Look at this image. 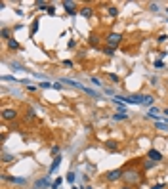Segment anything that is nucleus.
<instances>
[{
	"instance_id": "obj_1",
	"label": "nucleus",
	"mask_w": 168,
	"mask_h": 189,
	"mask_svg": "<svg viewBox=\"0 0 168 189\" xmlns=\"http://www.w3.org/2000/svg\"><path fill=\"white\" fill-rule=\"evenodd\" d=\"M141 180H143V174H141L139 170H134V168H128V170H124V174H122V181H124L126 185H132V187H136Z\"/></svg>"
},
{
	"instance_id": "obj_2",
	"label": "nucleus",
	"mask_w": 168,
	"mask_h": 189,
	"mask_svg": "<svg viewBox=\"0 0 168 189\" xmlns=\"http://www.w3.org/2000/svg\"><path fill=\"white\" fill-rule=\"evenodd\" d=\"M122 42V35L121 33H109L105 36V44L109 46V48H117V46H121Z\"/></svg>"
},
{
	"instance_id": "obj_3",
	"label": "nucleus",
	"mask_w": 168,
	"mask_h": 189,
	"mask_svg": "<svg viewBox=\"0 0 168 189\" xmlns=\"http://www.w3.org/2000/svg\"><path fill=\"white\" fill-rule=\"evenodd\" d=\"M59 84H71V86H75V88H79V90H82V92L90 94L92 98H98V92H94V90H90V88H86V86L79 84V82H75V80H69V78H59Z\"/></svg>"
},
{
	"instance_id": "obj_4",
	"label": "nucleus",
	"mask_w": 168,
	"mask_h": 189,
	"mask_svg": "<svg viewBox=\"0 0 168 189\" xmlns=\"http://www.w3.org/2000/svg\"><path fill=\"white\" fill-rule=\"evenodd\" d=\"M122 170H111V172H107V176H105V180L107 181H118V180H122Z\"/></svg>"
},
{
	"instance_id": "obj_5",
	"label": "nucleus",
	"mask_w": 168,
	"mask_h": 189,
	"mask_svg": "<svg viewBox=\"0 0 168 189\" xmlns=\"http://www.w3.org/2000/svg\"><path fill=\"white\" fill-rule=\"evenodd\" d=\"M15 116H17V111L15 109H4L2 111V119L4 121H15Z\"/></svg>"
},
{
	"instance_id": "obj_6",
	"label": "nucleus",
	"mask_w": 168,
	"mask_h": 189,
	"mask_svg": "<svg viewBox=\"0 0 168 189\" xmlns=\"http://www.w3.org/2000/svg\"><path fill=\"white\" fill-rule=\"evenodd\" d=\"M63 6H65V12H67L69 15H75V14H77V4H75V2H69V0H65Z\"/></svg>"
},
{
	"instance_id": "obj_7",
	"label": "nucleus",
	"mask_w": 168,
	"mask_h": 189,
	"mask_svg": "<svg viewBox=\"0 0 168 189\" xmlns=\"http://www.w3.org/2000/svg\"><path fill=\"white\" fill-rule=\"evenodd\" d=\"M147 159H151V160H155V162H160V160H162V155H160L157 149H149Z\"/></svg>"
},
{
	"instance_id": "obj_8",
	"label": "nucleus",
	"mask_w": 168,
	"mask_h": 189,
	"mask_svg": "<svg viewBox=\"0 0 168 189\" xmlns=\"http://www.w3.org/2000/svg\"><path fill=\"white\" fill-rule=\"evenodd\" d=\"M98 42H100L98 33H90V36H88V44H90V46H98Z\"/></svg>"
},
{
	"instance_id": "obj_9",
	"label": "nucleus",
	"mask_w": 168,
	"mask_h": 189,
	"mask_svg": "<svg viewBox=\"0 0 168 189\" xmlns=\"http://www.w3.org/2000/svg\"><path fill=\"white\" fill-rule=\"evenodd\" d=\"M2 180H10L12 183H19V185L27 183V180H25V178H8V176H2Z\"/></svg>"
},
{
	"instance_id": "obj_10",
	"label": "nucleus",
	"mask_w": 168,
	"mask_h": 189,
	"mask_svg": "<svg viewBox=\"0 0 168 189\" xmlns=\"http://www.w3.org/2000/svg\"><path fill=\"white\" fill-rule=\"evenodd\" d=\"M80 14H82V17H86V19H88V17H92V15H94V10H92L90 6H84V8L80 10Z\"/></svg>"
},
{
	"instance_id": "obj_11",
	"label": "nucleus",
	"mask_w": 168,
	"mask_h": 189,
	"mask_svg": "<svg viewBox=\"0 0 168 189\" xmlns=\"http://www.w3.org/2000/svg\"><path fill=\"white\" fill-rule=\"evenodd\" d=\"M159 162H155V160H151V159H147V160H143V168L145 170H151V168H155Z\"/></svg>"
},
{
	"instance_id": "obj_12",
	"label": "nucleus",
	"mask_w": 168,
	"mask_h": 189,
	"mask_svg": "<svg viewBox=\"0 0 168 189\" xmlns=\"http://www.w3.org/2000/svg\"><path fill=\"white\" fill-rule=\"evenodd\" d=\"M50 185V176H46V178H40L36 181V187H48Z\"/></svg>"
},
{
	"instance_id": "obj_13",
	"label": "nucleus",
	"mask_w": 168,
	"mask_h": 189,
	"mask_svg": "<svg viewBox=\"0 0 168 189\" xmlns=\"http://www.w3.org/2000/svg\"><path fill=\"white\" fill-rule=\"evenodd\" d=\"M113 119H115V121H126V119H128V115H126L124 111H121V113H115V115H113Z\"/></svg>"
},
{
	"instance_id": "obj_14",
	"label": "nucleus",
	"mask_w": 168,
	"mask_h": 189,
	"mask_svg": "<svg viewBox=\"0 0 168 189\" xmlns=\"http://www.w3.org/2000/svg\"><path fill=\"white\" fill-rule=\"evenodd\" d=\"M59 164H61V155L54 159V162H52V166H50V174H52V172H54V170H56V168L59 166Z\"/></svg>"
},
{
	"instance_id": "obj_15",
	"label": "nucleus",
	"mask_w": 168,
	"mask_h": 189,
	"mask_svg": "<svg viewBox=\"0 0 168 189\" xmlns=\"http://www.w3.org/2000/svg\"><path fill=\"white\" fill-rule=\"evenodd\" d=\"M105 147H107V149H111V151H115V149L118 147V143H117L115 139H109V141H105Z\"/></svg>"
},
{
	"instance_id": "obj_16",
	"label": "nucleus",
	"mask_w": 168,
	"mask_h": 189,
	"mask_svg": "<svg viewBox=\"0 0 168 189\" xmlns=\"http://www.w3.org/2000/svg\"><path fill=\"white\" fill-rule=\"evenodd\" d=\"M8 48H10V50H17V48H19V42L14 40V38H10V40H8Z\"/></svg>"
},
{
	"instance_id": "obj_17",
	"label": "nucleus",
	"mask_w": 168,
	"mask_h": 189,
	"mask_svg": "<svg viewBox=\"0 0 168 189\" xmlns=\"http://www.w3.org/2000/svg\"><path fill=\"white\" fill-rule=\"evenodd\" d=\"M107 12H109V15H111V17H117V15H118V10H117L115 6H109V10H107Z\"/></svg>"
},
{
	"instance_id": "obj_18",
	"label": "nucleus",
	"mask_w": 168,
	"mask_h": 189,
	"mask_svg": "<svg viewBox=\"0 0 168 189\" xmlns=\"http://www.w3.org/2000/svg\"><path fill=\"white\" fill-rule=\"evenodd\" d=\"M75 178H77V176H75V172H69V174H67V178H65V180H67V181H69V183H75Z\"/></svg>"
},
{
	"instance_id": "obj_19",
	"label": "nucleus",
	"mask_w": 168,
	"mask_h": 189,
	"mask_svg": "<svg viewBox=\"0 0 168 189\" xmlns=\"http://www.w3.org/2000/svg\"><path fill=\"white\" fill-rule=\"evenodd\" d=\"M33 119H35V111H33V109H29V111H27V115H25V121H33Z\"/></svg>"
},
{
	"instance_id": "obj_20",
	"label": "nucleus",
	"mask_w": 168,
	"mask_h": 189,
	"mask_svg": "<svg viewBox=\"0 0 168 189\" xmlns=\"http://www.w3.org/2000/svg\"><path fill=\"white\" fill-rule=\"evenodd\" d=\"M153 101H155L153 96H145V101H143V105H153Z\"/></svg>"
},
{
	"instance_id": "obj_21",
	"label": "nucleus",
	"mask_w": 168,
	"mask_h": 189,
	"mask_svg": "<svg viewBox=\"0 0 168 189\" xmlns=\"http://www.w3.org/2000/svg\"><path fill=\"white\" fill-rule=\"evenodd\" d=\"M103 54H105V56H109V57H111V56H113V54H115V48H109V46H107V48H103Z\"/></svg>"
},
{
	"instance_id": "obj_22",
	"label": "nucleus",
	"mask_w": 168,
	"mask_h": 189,
	"mask_svg": "<svg viewBox=\"0 0 168 189\" xmlns=\"http://www.w3.org/2000/svg\"><path fill=\"white\" fill-rule=\"evenodd\" d=\"M2 38H6V40H10V29H2Z\"/></svg>"
},
{
	"instance_id": "obj_23",
	"label": "nucleus",
	"mask_w": 168,
	"mask_h": 189,
	"mask_svg": "<svg viewBox=\"0 0 168 189\" xmlns=\"http://www.w3.org/2000/svg\"><path fill=\"white\" fill-rule=\"evenodd\" d=\"M2 159H4V162H12V160H15V157H12V155H2Z\"/></svg>"
},
{
	"instance_id": "obj_24",
	"label": "nucleus",
	"mask_w": 168,
	"mask_h": 189,
	"mask_svg": "<svg viewBox=\"0 0 168 189\" xmlns=\"http://www.w3.org/2000/svg\"><path fill=\"white\" fill-rule=\"evenodd\" d=\"M61 183H63V180H61V178H57V180H56V181L52 183V189H57V187H59Z\"/></svg>"
},
{
	"instance_id": "obj_25",
	"label": "nucleus",
	"mask_w": 168,
	"mask_h": 189,
	"mask_svg": "<svg viewBox=\"0 0 168 189\" xmlns=\"http://www.w3.org/2000/svg\"><path fill=\"white\" fill-rule=\"evenodd\" d=\"M155 126H157L159 130H168V124H164V122H157Z\"/></svg>"
},
{
	"instance_id": "obj_26",
	"label": "nucleus",
	"mask_w": 168,
	"mask_h": 189,
	"mask_svg": "<svg viewBox=\"0 0 168 189\" xmlns=\"http://www.w3.org/2000/svg\"><path fill=\"white\" fill-rule=\"evenodd\" d=\"M46 10H48V14H50V15H54V14H56V8H54L52 4H50V6H48Z\"/></svg>"
},
{
	"instance_id": "obj_27",
	"label": "nucleus",
	"mask_w": 168,
	"mask_h": 189,
	"mask_svg": "<svg viewBox=\"0 0 168 189\" xmlns=\"http://www.w3.org/2000/svg\"><path fill=\"white\" fill-rule=\"evenodd\" d=\"M157 40H159V42H160V44H162V42H164V40H168V35H160V36H159V38H157Z\"/></svg>"
},
{
	"instance_id": "obj_28",
	"label": "nucleus",
	"mask_w": 168,
	"mask_h": 189,
	"mask_svg": "<svg viewBox=\"0 0 168 189\" xmlns=\"http://www.w3.org/2000/svg\"><path fill=\"white\" fill-rule=\"evenodd\" d=\"M38 23H40V21H35V23H33V35L38 31Z\"/></svg>"
},
{
	"instance_id": "obj_29",
	"label": "nucleus",
	"mask_w": 168,
	"mask_h": 189,
	"mask_svg": "<svg viewBox=\"0 0 168 189\" xmlns=\"http://www.w3.org/2000/svg\"><path fill=\"white\" fill-rule=\"evenodd\" d=\"M155 67H157V69H160V67H164V63H162L160 59H157V61H155Z\"/></svg>"
},
{
	"instance_id": "obj_30",
	"label": "nucleus",
	"mask_w": 168,
	"mask_h": 189,
	"mask_svg": "<svg viewBox=\"0 0 168 189\" xmlns=\"http://www.w3.org/2000/svg\"><path fill=\"white\" fill-rule=\"evenodd\" d=\"M92 82H94L95 86H101V82H100V78H95V77H92Z\"/></svg>"
},
{
	"instance_id": "obj_31",
	"label": "nucleus",
	"mask_w": 168,
	"mask_h": 189,
	"mask_svg": "<svg viewBox=\"0 0 168 189\" xmlns=\"http://www.w3.org/2000/svg\"><path fill=\"white\" fill-rule=\"evenodd\" d=\"M109 78H111V80H113V82H118V80H121V78H118V77H117V75H109Z\"/></svg>"
},
{
	"instance_id": "obj_32",
	"label": "nucleus",
	"mask_w": 168,
	"mask_h": 189,
	"mask_svg": "<svg viewBox=\"0 0 168 189\" xmlns=\"http://www.w3.org/2000/svg\"><path fill=\"white\" fill-rule=\"evenodd\" d=\"M50 86H52L50 82H42V84H40V88H50Z\"/></svg>"
},
{
	"instance_id": "obj_33",
	"label": "nucleus",
	"mask_w": 168,
	"mask_h": 189,
	"mask_svg": "<svg viewBox=\"0 0 168 189\" xmlns=\"http://www.w3.org/2000/svg\"><path fill=\"white\" fill-rule=\"evenodd\" d=\"M149 8H151V10H153V12H157V10H159V6H157V4H155V2H153V4H151V6H149Z\"/></svg>"
},
{
	"instance_id": "obj_34",
	"label": "nucleus",
	"mask_w": 168,
	"mask_h": 189,
	"mask_svg": "<svg viewBox=\"0 0 168 189\" xmlns=\"http://www.w3.org/2000/svg\"><path fill=\"white\" fill-rule=\"evenodd\" d=\"M2 80H4V82H6V80H14V82H15V78H14V77H2Z\"/></svg>"
},
{
	"instance_id": "obj_35",
	"label": "nucleus",
	"mask_w": 168,
	"mask_h": 189,
	"mask_svg": "<svg viewBox=\"0 0 168 189\" xmlns=\"http://www.w3.org/2000/svg\"><path fill=\"white\" fill-rule=\"evenodd\" d=\"M59 153V147H52V155H57Z\"/></svg>"
},
{
	"instance_id": "obj_36",
	"label": "nucleus",
	"mask_w": 168,
	"mask_h": 189,
	"mask_svg": "<svg viewBox=\"0 0 168 189\" xmlns=\"http://www.w3.org/2000/svg\"><path fill=\"white\" fill-rule=\"evenodd\" d=\"M121 189H134V187H132V185H126V183H124V185H122Z\"/></svg>"
},
{
	"instance_id": "obj_37",
	"label": "nucleus",
	"mask_w": 168,
	"mask_h": 189,
	"mask_svg": "<svg viewBox=\"0 0 168 189\" xmlns=\"http://www.w3.org/2000/svg\"><path fill=\"white\" fill-rule=\"evenodd\" d=\"M82 189H92V187H90V185H86V187H82Z\"/></svg>"
},
{
	"instance_id": "obj_38",
	"label": "nucleus",
	"mask_w": 168,
	"mask_h": 189,
	"mask_svg": "<svg viewBox=\"0 0 168 189\" xmlns=\"http://www.w3.org/2000/svg\"><path fill=\"white\" fill-rule=\"evenodd\" d=\"M164 115H168V109H164Z\"/></svg>"
},
{
	"instance_id": "obj_39",
	"label": "nucleus",
	"mask_w": 168,
	"mask_h": 189,
	"mask_svg": "<svg viewBox=\"0 0 168 189\" xmlns=\"http://www.w3.org/2000/svg\"><path fill=\"white\" fill-rule=\"evenodd\" d=\"M73 189H77V187H75V185H73Z\"/></svg>"
},
{
	"instance_id": "obj_40",
	"label": "nucleus",
	"mask_w": 168,
	"mask_h": 189,
	"mask_svg": "<svg viewBox=\"0 0 168 189\" xmlns=\"http://www.w3.org/2000/svg\"><path fill=\"white\" fill-rule=\"evenodd\" d=\"M166 12H168V8H166Z\"/></svg>"
}]
</instances>
